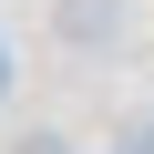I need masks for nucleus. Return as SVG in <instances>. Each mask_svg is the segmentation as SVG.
Masks as SVG:
<instances>
[{
	"instance_id": "nucleus-1",
	"label": "nucleus",
	"mask_w": 154,
	"mask_h": 154,
	"mask_svg": "<svg viewBox=\"0 0 154 154\" xmlns=\"http://www.w3.org/2000/svg\"><path fill=\"white\" fill-rule=\"evenodd\" d=\"M123 21H134L123 0H51V41H62V51H113Z\"/></svg>"
},
{
	"instance_id": "nucleus-2",
	"label": "nucleus",
	"mask_w": 154,
	"mask_h": 154,
	"mask_svg": "<svg viewBox=\"0 0 154 154\" xmlns=\"http://www.w3.org/2000/svg\"><path fill=\"white\" fill-rule=\"evenodd\" d=\"M11 154H72V144H62V134H21Z\"/></svg>"
},
{
	"instance_id": "nucleus-3",
	"label": "nucleus",
	"mask_w": 154,
	"mask_h": 154,
	"mask_svg": "<svg viewBox=\"0 0 154 154\" xmlns=\"http://www.w3.org/2000/svg\"><path fill=\"white\" fill-rule=\"evenodd\" d=\"M0 93H11V41H0Z\"/></svg>"
}]
</instances>
